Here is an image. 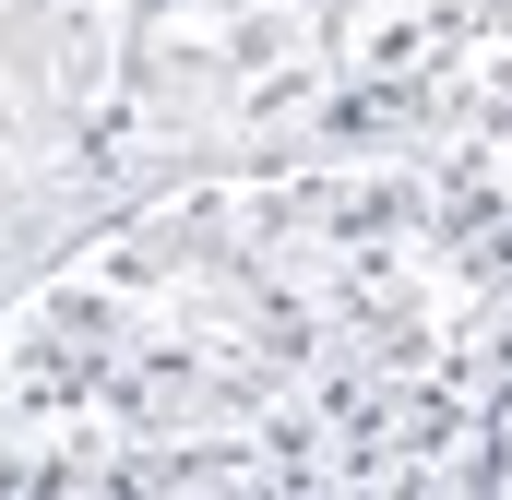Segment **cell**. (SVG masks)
Instances as JSON below:
<instances>
[{
	"instance_id": "2",
	"label": "cell",
	"mask_w": 512,
	"mask_h": 500,
	"mask_svg": "<svg viewBox=\"0 0 512 500\" xmlns=\"http://www.w3.org/2000/svg\"><path fill=\"white\" fill-rule=\"evenodd\" d=\"M310 143H334V0H131L96 108V167L120 203Z\"/></svg>"
},
{
	"instance_id": "1",
	"label": "cell",
	"mask_w": 512,
	"mask_h": 500,
	"mask_svg": "<svg viewBox=\"0 0 512 500\" xmlns=\"http://www.w3.org/2000/svg\"><path fill=\"white\" fill-rule=\"evenodd\" d=\"M501 286L441 143L167 179L0 298V489H489Z\"/></svg>"
},
{
	"instance_id": "4",
	"label": "cell",
	"mask_w": 512,
	"mask_h": 500,
	"mask_svg": "<svg viewBox=\"0 0 512 500\" xmlns=\"http://www.w3.org/2000/svg\"><path fill=\"white\" fill-rule=\"evenodd\" d=\"M512 96V0H334V143H453Z\"/></svg>"
},
{
	"instance_id": "3",
	"label": "cell",
	"mask_w": 512,
	"mask_h": 500,
	"mask_svg": "<svg viewBox=\"0 0 512 500\" xmlns=\"http://www.w3.org/2000/svg\"><path fill=\"white\" fill-rule=\"evenodd\" d=\"M131 0H0V298L120 215L96 167V108L120 72Z\"/></svg>"
}]
</instances>
